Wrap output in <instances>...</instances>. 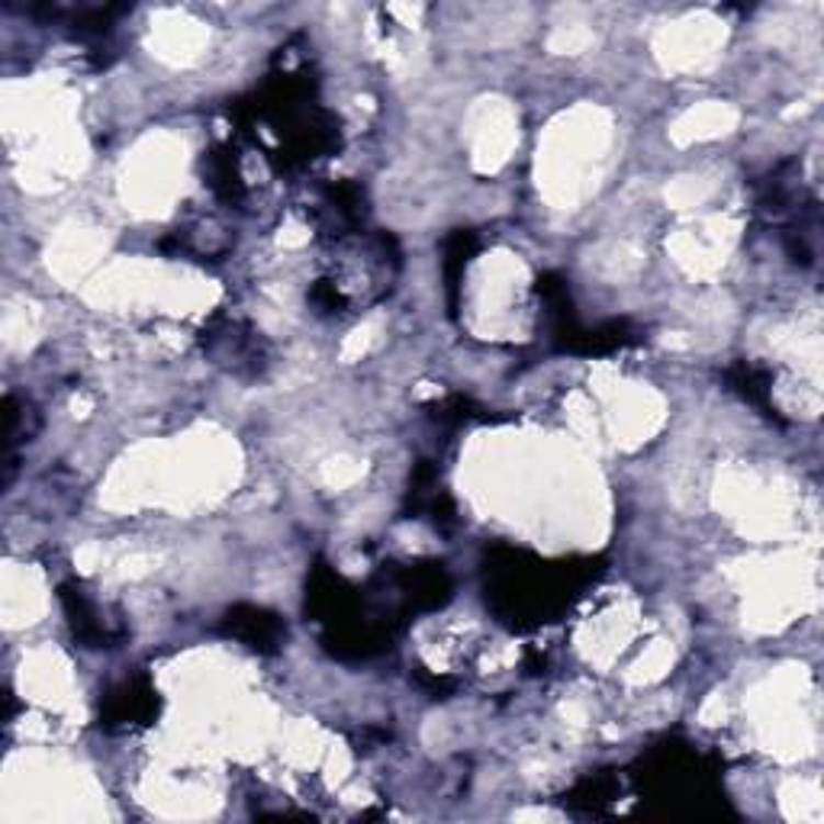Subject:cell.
Returning <instances> with one entry per match:
<instances>
[{"mask_svg": "<svg viewBox=\"0 0 824 824\" xmlns=\"http://www.w3.org/2000/svg\"><path fill=\"white\" fill-rule=\"evenodd\" d=\"M229 619H233V622H229V631H233L236 637H245L251 647H268V644H274L278 634H281V622H278L274 616L261 612V609H236Z\"/></svg>", "mask_w": 824, "mask_h": 824, "instance_id": "cell-1", "label": "cell"}]
</instances>
